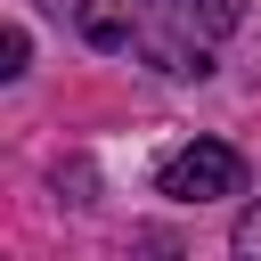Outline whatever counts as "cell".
<instances>
[{
    "label": "cell",
    "instance_id": "obj_1",
    "mask_svg": "<svg viewBox=\"0 0 261 261\" xmlns=\"http://www.w3.org/2000/svg\"><path fill=\"white\" fill-rule=\"evenodd\" d=\"M73 24L90 49L188 82V73H212V49L245 24V0H82Z\"/></svg>",
    "mask_w": 261,
    "mask_h": 261
},
{
    "label": "cell",
    "instance_id": "obj_2",
    "mask_svg": "<svg viewBox=\"0 0 261 261\" xmlns=\"http://www.w3.org/2000/svg\"><path fill=\"white\" fill-rule=\"evenodd\" d=\"M237 188H245V155L228 139H196V147L155 163V196H171V204H212V196H237Z\"/></svg>",
    "mask_w": 261,
    "mask_h": 261
},
{
    "label": "cell",
    "instance_id": "obj_3",
    "mask_svg": "<svg viewBox=\"0 0 261 261\" xmlns=\"http://www.w3.org/2000/svg\"><path fill=\"white\" fill-rule=\"evenodd\" d=\"M228 253H237V261H261V204H245V220H237Z\"/></svg>",
    "mask_w": 261,
    "mask_h": 261
},
{
    "label": "cell",
    "instance_id": "obj_4",
    "mask_svg": "<svg viewBox=\"0 0 261 261\" xmlns=\"http://www.w3.org/2000/svg\"><path fill=\"white\" fill-rule=\"evenodd\" d=\"M24 57H33V41H24V24H8V41H0V73H24Z\"/></svg>",
    "mask_w": 261,
    "mask_h": 261
}]
</instances>
